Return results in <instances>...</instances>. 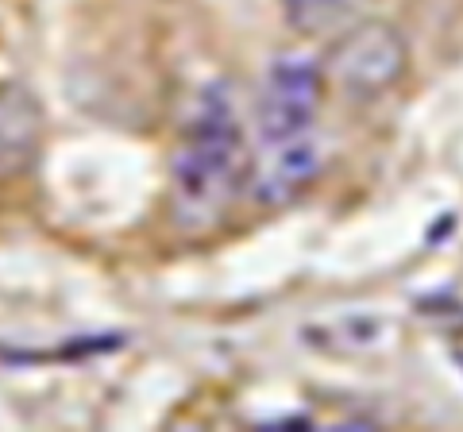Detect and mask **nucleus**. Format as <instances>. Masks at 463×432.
<instances>
[{"label": "nucleus", "instance_id": "f257e3e1", "mask_svg": "<svg viewBox=\"0 0 463 432\" xmlns=\"http://www.w3.org/2000/svg\"><path fill=\"white\" fill-rule=\"evenodd\" d=\"M255 147L224 85H205L170 155V216L182 232H213L248 197Z\"/></svg>", "mask_w": 463, "mask_h": 432}, {"label": "nucleus", "instance_id": "f03ea898", "mask_svg": "<svg viewBox=\"0 0 463 432\" xmlns=\"http://www.w3.org/2000/svg\"><path fill=\"white\" fill-rule=\"evenodd\" d=\"M321 70L347 105H374L410 74V42L390 20L344 23L325 47Z\"/></svg>", "mask_w": 463, "mask_h": 432}, {"label": "nucleus", "instance_id": "7ed1b4c3", "mask_svg": "<svg viewBox=\"0 0 463 432\" xmlns=\"http://www.w3.org/2000/svg\"><path fill=\"white\" fill-rule=\"evenodd\" d=\"M325 70L306 54H279L259 89V143H279L298 136H317L325 105Z\"/></svg>", "mask_w": 463, "mask_h": 432}, {"label": "nucleus", "instance_id": "20e7f679", "mask_svg": "<svg viewBox=\"0 0 463 432\" xmlns=\"http://www.w3.org/2000/svg\"><path fill=\"white\" fill-rule=\"evenodd\" d=\"M325 166L321 136H298L279 143H259L251 158L248 197L263 209H286L306 197Z\"/></svg>", "mask_w": 463, "mask_h": 432}, {"label": "nucleus", "instance_id": "39448f33", "mask_svg": "<svg viewBox=\"0 0 463 432\" xmlns=\"http://www.w3.org/2000/svg\"><path fill=\"white\" fill-rule=\"evenodd\" d=\"M47 139V108L24 81H0V182L35 166Z\"/></svg>", "mask_w": 463, "mask_h": 432}, {"label": "nucleus", "instance_id": "423d86ee", "mask_svg": "<svg viewBox=\"0 0 463 432\" xmlns=\"http://www.w3.org/2000/svg\"><path fill=\"white\" fill-rule=\"evenodd\" d=\"M279 8L298 35H328L347 23L355 0H279Z\"/></svg>", "mask_w": 463, "mask_h": 432}]
</instances>
